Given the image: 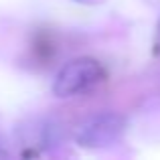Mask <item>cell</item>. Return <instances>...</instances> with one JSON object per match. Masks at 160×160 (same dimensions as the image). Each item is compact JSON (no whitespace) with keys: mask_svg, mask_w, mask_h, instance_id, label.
Segmentation results:
<instances>
[{"mask_svg":"<svg viewBox=\"0 0 160 160\" xmlns=\"http://www.w3.org/2000/svg\"><path fill=\"white\" fill-rule=\"evenodd\" d=\"M103 77V69L95 59L81 57L69 61L57 73L53 83V93L57 98H73L77 93H83L95 83H99Z\"/></svg>","mask_w":160,"mask_h":160,"instance_id":"cell-1","label":"cell"},{"mask_svg":"<svg viewBox=\"0 0 160 160\" xmlns=\"http://www.w3.org/2000/svg\"><path fill=\"white\" fill-rule=\"evenodd\" d=\"M126 130V118L120 113H99L87 120L77 132V144L85 148H106L113 144Z\"/></svg>","mask_w":160,"mask_h":160,"instance_id":"cell-2","label":"cell"},{"mask_svg":"<svg viewBox=\"0 0 160 160\" xmlns=\"http://www.w3.org/2000/svg\"><path fill=\"white\" fill-rule=\"evenodd\" d=\"M154 47H156V53L160 55V22L156 27V37H154Z\"/></svg>","mask_w":160,"mask_h":160,"instance_id":"cell-3","label":"cell"},{"mask_svg":"<svg viewBox=\"0 0 160 160\" xmlns=\"http://www.w3.org/2000/svg\"><path fill=\"white\" fill-rule=\"evenodd\" d=\"M77 2H81V0H77Z\"/></svg>","mask_w":160,"mask_h":160,"instance_id":"cell-4","label":"cell"}]
</instances>
